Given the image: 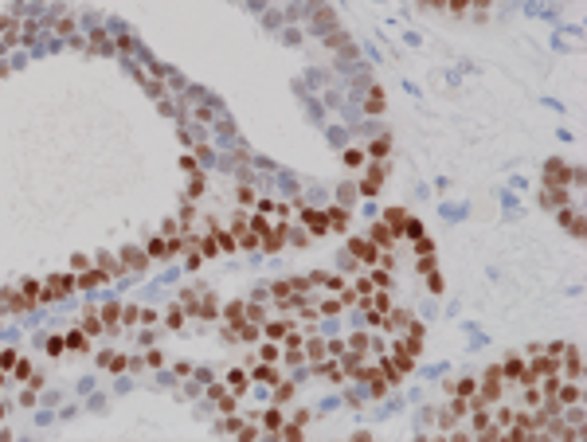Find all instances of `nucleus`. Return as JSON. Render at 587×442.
I'll list each match as a JSON object with an SVG mask.
<instances>
[{"mask_svg":"<svg viewBox=\"0 0 587 442\" xmlns=\"http://www.w3.org/2000/svg\"><path fill=\"white\" fill-rule=\"evenodd\" d=\"M71 290H75V278H51L47 290H43V297H67Z\"/></svg>","mask_w":587,"mask_h":442,"instance_id":"obj_1","label":"nucleus"},{"mask_svg":"<svg viewBox=\"0 0 587 442\" xmlns=\"http://www.w3.org/2000/svg\"><path fill=\"white\" fill-rule=\"evenodd\" d=\"M110 278H106V270H86L82 278H75V286H82V290H94V286H106Z\"/></svg>","mask_w":587,"mask_h":442,"instance_id":"obj_2","label":"nucleus"},{"mask_svg":"<svg viewBox=\"0 0 587 442\" xmlns=\"http://www.w3.org/2000/svg\"><path fill=\"white\" fill-rule=\"evenodd\" d=\"M544 176H548V188H560V180L568 184V168L560 165V161H552V165L544 168Z\"/></svg>","mask_w":587,"mask_h":442,"instance_id":"obj_3","label":"nucleus"},{"mask_svg":"<svg viewBox=\"0 0 587 442\" xmlns=\"http://www.w3.org/2000/svg\"><path fill=\"white\" fill-rule=\"evenodd\" d=\"M388 231H407V212L391 208V212H388Z\"/></svg>","mask_w":587,"mask_h":442,"instance_id":"obj_4","label":"nucleus"},{"mask_svg":"<svg viewBox=\"0 0 587 442\" xmlns=\"http://www.w3.org/2000/svg\"><path fill=\"white\" fill-rule=\"evenodd\" d=\"M380 180H384V172H380V168H372V172H368V180L360 184V192H364V196H372V192H380Z\"/></svg>","mask_w":587,"mask_h":442,"instance_id":"obj_5","label":"nucleus"},{"mask_svg":"<svg viewBox=\"0 0 587 442\" xmlns=\"http://www.w3.org/2000/svg\"><path fill=\"white\" fill-rule=\"evenodd\" d=\"M145 258H149V251H125V258H121V262H125V266H133V270H141V266H145Z\"/></svg>","mask_w":587,"mask_h":442,"instance_id":"obj_6","label":"nucleus"},{"mask_svg":"<svg viewBox=\"0 0 587 442\" xmlns=\"http://www.w3.org/2000/svg\"><path fill=\"white\" fill-rule=\"evenodd\" d=\"M302 220H306V227H310V231H313V235H321V231H325V227H329V223H325V216H317V212H306V216H302Z\"/></svg>","mask_w":587,"mask_h":442,"instance_id":"obj_7","label":"nucleus"},{"mask_svg":"<svg viewBox=\"0 0 587 442\" xmlns=\"http://www.w3.org/2000/svg\"><path fill=\"white\" fill-rule=\"evenodd\" d=\"M352 251H356V255H360L364 262H376V247H372V243H364V239H356V243H352Z\"/></svg>","mask_w":587,"mask_h":442,"instance_id":"obj_8","label":"nucleus"},{"mask_svg":"<svg viewBox=\"0 0 587 442\" xmlns=\"http://www.w3.org/2000/svg\"><path fill=\"white\" fill-rule=\"evenodd\" d=\"M223 317H227L231 325H239V321L247 317V305H239V301H235V305H227V313H223Z\"/></svg>","mask_w":587,"mask_h":442,"instance_id":"obj_9","label":"nucleus"},{"mask_svg":"<svg viewBox=\"0 0 587 442\" xmlns=\"http://www.w3.org/2000/svg\"><path fill=\"white\" fill-rule=\"evenodd\" d=\"M372 243H384V247L391 243V231H388V223H376V227H372Z\"/></svg>","mask_w":587,"mask_h":442,"instance_id":"obj_10","label":"nucleus"},{"mask_svg":"<svg viewBox=\"0 0 587 442\" xmlns=\"http://www.w3.org/2000/svg\"><path fill=\"white\" fill-rule=\"evenodd\" d=\"M149 258H168V243H164V239H153V243H149Z\"/></svg>","mask_w":587,"mask_h":442,"instance_id":"obj_11","label":"nucleus"},{"mask_svg":"<svg viewBox=\"0 0 587 442\" xmlns=\"http://www.w3.org/2000/svg\"><path fill=\"white\" fill-rule=\"evenodd\" d=\"M121 321V305H106L102 309V325H117Z\"/></svg>","mask_w":587,"mask_h":442,"instance_id":"obj_12","label":"nucleus"},{"mask_svg":"<svg viewBox=\"0 0 587 442\" xmlns=\"http://www.w3.org/2000/svg\"><path fill=\"white\" fill-rule=\"evenodd\" d=\"M227 384L235 387V391H243V387H247V372H239V368H235V372H227Z\"/></svg>","mask_w":587,"mask_h":442,"instance_id":"obj_13","label":"nucleus"},{"mask_svg":"<svg viewBox=\"0 0 587 442\" xmlns=\"http://www.w3.org/2000/svg\"><path fill=\"white\" fill-rule=\"evenodd\" d=\"M67 348L82 352V348H86V336H82V332H71V336H67Z\"/></svg>","mask_w":587,"mask_h":442,"instance_id":"obj_14","label":"nucleus"},{"mask_svg":"<svg viewBox=\"0 0 587 442\" xmlns=\"http://www.w3.org/2000/svg\"><path fill=\"white\" fill-rule=\"evenodd\" d=\"M212 235H215V243H219V251H231V247H235V239H231L227 231H212Z\"/></svg>","mask_w":587,"mask_h":442,"instance_id":"obj_15","label":"nucleus"},{"mask_svg":"<svg viewBox=\"0 0 587 442\" xmlns=\"http://www.w3.org/2000/svg\"><path fill=\"white\" fill-rule=\"evenodd\" d=\"M325 220H329V227H349V216H345V212H329Z\"/></svg>","mask_w":587,"mask_h":442,"instance_id":"obj_16","label":"nucleus"},{"mask_svg":"<svg viewBox=\"0 0 587 442\" xmlns=\"http://www.w3.org/2000/svg\"><path fill=\"white\" fill-rule=\"evenodd\" d=\"M39 294H43V290H39V282H24V297H28V301H36Z\"/></svg>","mask_w":587,"mask_h":442,"instance_id":"obj_17","label":"nucleus"},{"mask_svg":"<svg viewBox=\"0 0 587 442\" xmlns=\"http://www.w3.org/2000/svg\"><path fill=\"white\" fill-rule=\"evenodd\" d=\"M82 329H86V332H98V329H102V317H94V313H86V321H82Z\"/></svg>","mask_w":587,"mask_h":442,"instance_id":"obj_18","label":"nucleus"},{"mask_svg":"<svg viewBox=\"0 0 587 442\" xmlns=\"http://www.w3.org/2000/svg\"><path fill=\"white\" fill-rule=\"evenodd\" d=\"M267 427L270 431H282V415L278 411H267Z\"/></svg>","mask_w":587,"mask_h":442,"instance_id":"obj_19","label":"nucleus"},{"mask_svg":"<svg viewBox=\"0 0 587 442\" xmlns=\"http://www.w3.org/2000/svg\"><path fill=\"white\" fill-rule=\"evenodd\" d=\"M255 376H259V380H263V384H274V380H278V376H274V368H259V372H255Z\"/></svg>","mask_w":587,"mask_h":442,"instance_id":"obj_20","label":"nucleus"},{"mask_svg":"<svg viewBox=\"0 0 587 442\" xmlns=\"http://www.w3.org/2000/svg\"><path fill=\"white\" fill-rule=\"evenodd\" d=\"M310 356H313V360L325 356V344H321V340H310Z\"/></svg>","mask_w":587,"mask_h":442,"instance_id":"obj_21","label":"nucleus"},{"mask_svg":"<svg viewBox=\"0 0 587 442\" xmlns=\"http://www.w3.org/2000/svg\"><path fill=\"white\" fill-rule=\"evenodd\" d=\"M282 332H286V325H282V321H274V325H267V336H282Z\"/></svg>","mask_w":587,"mask_h":442,"instance_id":"obj_22","label":"nucleus"},{"mask_svg":"<svg viewBox=\"0 0 587 442\" xmlns=\"http://www.w3.org/2000/svg\"><path fill=\"white\" fill-rule=\"evenodd\" d=\"M16 376H20V380H32V368H28L24 360H20V364H16Z\"/></svg>","mask_w":587,"mask_h":442,"instance_id":"obj_23","label":"nucleus"},{"mask_svg":"<svg viewBox=\"0 0 587 442\" xmlns=\"http://www.w3.org/2000/svg\"><path fill=\"white\" fill-rule=\"evenodd\" d=\"M560 399H564V403H576V399H580V391H576V387H568V391H560Z\"/></svg>","mask_w":587,"mask_h":442,"instance_id":"obj_24","label":"nucleus"},{"mask_svg":"<svg viewBox=\"0 0 587 442\" xmlns=\"http://www.w3.org/2000/svg\"><path fill=\"white\" fill-rule=\"evenodd\" d=\"M219 411H227V415H231V411H235V399H231V395H223V399H219Z\"/></svg>","mask_w":587,"mask_h":442,"instance_id":"obj_25","label":"nucleus"},{"mask_svg":"<svg viewBox=\"0 0 587 442\" xmlns=\"http://www.w3.org/2000/svg\"><path fill=\"white\" fill-rule=\"evenodd\" d=\"M63 344H67V340H59V336H55L51 344H47V352H51V356H59V352H63Z\"/></svg>","mask_w":587,"mask_h":442,"instance_id":"obj_26","label":"nucleus"},{"mask_svg":"<svg viewBox=\"0 0 587 442\" xmlns=\"http://www.w3.org/2000/svg\"><path fill=\"white\" fill-rule=\"evenodd\" d=\"M384 106V98H380V90H372V98H368V110H380Z\"/></svg>","mask_w":587,"mask_h":442,"instance_id":"obj_27","label":"nucleus"},{"mask_svg":"<svg viewBox=\"0 0 587 442\" xmlns=\"http://www.w3.org/2000/svg\"><path fill=\"white\" fill-rule=\"evenodd\" d=\"M466 4H470V0H450V8H454V12H462Z\"/></svg>","mask_w":587,"mask_h":442,"instance_id":"obj_28","label":"nucleus"}]
</instances>
